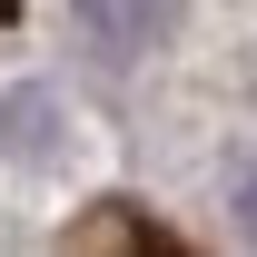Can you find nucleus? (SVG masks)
Here are the masks:
<instances>
[{"label": "nucleus", "mask_w": 257, "mask_h": 257, "mask_svg": "<svg viewBox=\"0 0 257 257\" xmlns=\"http://www.w3.org/2000/svg\"><path fill=\"white\" fill-rule=\"evenodd\" d=\"M10 20H20V0H0V30H10Z\"/></svg>", "instance_id": "nucleus-1"}]
</instances>
